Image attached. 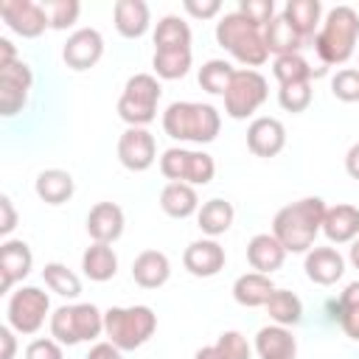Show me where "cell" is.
Wrapping results in <instances>:
<instances>
[{
  "label": "cell",
  "mask_w": 359,
  "mask_h": 359,
  "mask_svg": "<svg viewBox=\"0 0 359 359\" xmlns=\"http://www.w3.org/2000/svg\"><path fill=\"white\" fill-rule=\"evenodd\" d=\"M104 334V311L93 303H73L59 306L50 314V337L62 345H79L90 342Z\"/></svg>",
  "instance_id": "obj_6"
},
{
  "label": "cell",
  "mask_w": 359,
  "mask_h": 359,
  "mask_svg": "<svg viewBox=\"0 0 359 359\" xmlns=\"http://www.w3.org/2000/svg\"><path fill=\"white\" fill-rule=\"evenodd\" d=\"M311 81H294V84H280L278 90V104L286 112H303L311 104Z\"/></svg>",
  "instance_id": "obj_40"
},
{
  "label": "cell",
  "mask_w": 359,
  "mask_h": 359,
  "mask_svg": "<svg viewBox=\"0 0 359 359\" xmlns=\"http://www.w3.org/2000/svg\"><path fill=\"white\" fill-rule=\"evenodd\" d=\"M323 233L331 244H351L353 238H359V208L348 202L325 208Z\"/></svg>",
  "instance_id": "obj_20"
},
{
  "label": "cell",
  "mask_w": 359,
  "mask_h": 359,
  "mask_svg": "<svg viewBox=\"0 0 359 359\" xmlns=\"http://www.w3.org/2000/svg\"><path fill=\"white\" fill-rule=\"evenodd\" d=\"M233 219H236L233 205H230L227 199H219V196H216V199H208V202L199 208V213H196V224H199V230H202L208 238L224 236V233L230 230Z\"/></svg>",
  "instance_id": "obj_31"
},
{
  "label": "cell",
  "mask_w": 359,
  "mask_h": 359,
  "mask_svg": "<svg viewBox=\"0 0 359 359\" xmlns=\"http://www.w3.org/2000/svg\"><path fill=\"white\" fill-rule=\"evenodd\" d=\"M216 42L244 67L255 70L269 59L266 42H264V28L250 22L244 14L230 11L216 22Z\"/></svg>",
  "instance_id": "obj_4"
},
{
  "label": "cell",
  "mask_w": 359,
  "mask_h": 359,
  "mask_svg": "<svg viewBox=\"0 0 359 359\" xmlns=\"http://www.w3.org/2000/svg\"><path fill=\"white\" fill-rule=\"evenodd\" d=\"M359 42V14L351 6H334L314 36V50L323 65H345Z\"/></svg>",
  "instance_id": "obj_3"
},
{
  "label": "cell",
  "mask_w": 359,
  "mask_h": 359,
  "mask_svg": "<svg viewBox=\"0 0 359 359\" xmlns=\"http://www.w3.org/2000/svg\"><path fill=\"white\" fill-rule=\"evenodd\" d=\"M266 314H269V320L275 323V325H283V328H292V325H297L300 320H303V303H300V297L294 294V292H289V289H275L272 294H269V300H266Z\"/></svg>",
  "instance_id": "obj_33"
},
{
  "label": "cell",
  "mask_w": 359,
  "mask_h": 359,
  "mask_svg": "<svg viewBox=\"0 0 359 359\" xmlns=\"http://www.w3.org/2000/svg\"><path fill=\"white\" fill-rule=\"evenodd\" d=\"M42 6L48 11V22H50L53 31H67L81 14V3L79 0H45Z\"/></svg>",
  "instance_id": "obj_39"
},
{
  "label": "cell",
  "mask_w": 359,
  "mask_h": 359,
  "mask_svg": "<svg viewBox=\"0 0 359 359\" xmlns=\"http://www.w3.org/2000/svg\"><path fill=\"white\" fill-rule=\"evenodd\" d=\"M87 233L98 244H112L123 233V210L115 202H98L87 213Z\"/></svg>",
  "instance_id": "obj_19"
},
{
  "label": "cell",
  "mask_w": 359,
  "mask_h": 359,
  "mask_svg": "<svg viewBox=\"0 0 359 359\" xmlns=\"http://www.w3.org/2000/svg\"><path fill=\"white\" fill-rule=\"evenodd\" d=\"M236 76V67L224 59H208L202 67H199V87L210 95H224L230 81Z\"/></svg>",
  "instance_id": "obj_37"
},
{
  "label": "cell",
  "mask_w": 359,
  "mask_h": 359,
  "mask_svg": "<svg viewBox=\"0 0 359 359\" xmlns=\"http://www.w3.org/2000/svg\"><path fill=\"white\" fill-rule=\"evenodd\" d=\"M171 278V261L160 250H143L132 261V280L140 289H160Z\"/></svg>",
  "instance_id": "obj_22"
},
{
  "label": "cell",
  "mask_w": 359,
  "mask_h": 359,
  "mask_svg": "<svg viewBox=\"0 0 359 359\" xmlns=\"http://www.w3.org/2000/svg\"><path fill=\"white\" fill-rule=\"evenodd\" d=\"M264 42H266V50L275 53V56H286V53H300V48L306 45V39L297 34V28L280 14L272 17V22L264 28Z\"/></svg>",
  "instance_id": "obj_26"
},
{
  "label": "cell",
  "mask_w": 359,
  "mask_h": 359,
  "mask_svg": "<svg viewBox=\"0 0 359 359\" xmlns=\"http://www.w3.org/2000/svg\"><path fill=\"white\" fill-rule=\"evenodd\" d=\"M0 17L22 39H34L45 28H50L45 6L42 3H34V0H3L0 3Z\"/></svg>",
  "instance_id": "obj_13"
},
{
  "label": "cell",
  "mask_w": 359,
  "mask_h": 359,
  "mask_svg": "<svg viewBox=\"0 0 359 359\" xmlns=\"http://www.w3.org/2000/svg\"><path fill=\"white\" fill-rule=\"evenodd\" d=\"M34 191L45 205H62L73 196L76 182H73L70 171H65V168H45V171H39Z\"/></svg>",
  "instance_id": "obj_29"
},
{
  "label": "cell",
  "mask_w": 359,
  "mask_h": 359,
  "mask_svg": "<svg viewBox=\"0 0 359 359\" xmlns=\"http://www.w3.org/2000/svg\"><path fill=\"white\" fill-rule=\"evenodd\" d=\"M81 269H84V275H87L90 280H95V283L112 280L115 272H118V255H115V250H112L109 244L93 241V244L84 250V255H81Z\"/></svg>",
  "instance_id": "obj_30"
},
{
  "label": "cell",
  "mask_w": 359,
  "mask_h": 359,
  "mask_svg": "<svg viewBox=\"0 0 359 359\" xmlns=\"http://www.w3.org/2000/svg\"><path fill=\"white\" fill-rule=\"evenodd\" d=\"M160 208L165 216L171 219H188L194 213H199V196L196 188L188 182H168L160 191Z\"/></svg>",
  "instance_id": "obj_27"
},
{
  "label": "cell",
  "mask_w": 359,
  "mask_h": 359,
  "mask_svg": "<svg viewBox=\"0 0 359 359\" xmlns=\"http://www.w3.org/2000/svg\"><path fill=\"white\" fill-rule=\"evenodd\" d=\"M160 174L171 182H188V185H208L216 174V163L208 151H194L182 146H171L160 157Z\"/></svg>",
  "instance_id": "obj_8"
},
{
  "label": "cell",
  "mask_w": 359,
  "mask_h": 359,
  "mask_svg": "<svg viewBox=\"0 0 359 359\" xmlns=\"http://www.w3.org/2000/svg\"><path fill=\"white\" fill-rule=\"evenodd\" d=\"M337 323L345 331V337L359 342V280L348 283L345 292L337 300Z\"/></svg>",
  "instance_id": "obj_34"
},
{
  "label": "cell",
  "mask_w": 359,
  "mask_h": 359,
  "mask_svg": "<svg viewBox=\"0 0 359 359\" xmlns=\"http://www.w3.org/2000/svg\"><path fill=\"white\" fill-rule=\"evenodd\" d=\"M325 202L320 196H303L292 205H283L272 219V236L283 244L286 252H309L317 233H323Z\"/></svg>",
  "instance_id": "obj_1"
},
{
  "label": "cell",
  "mask_w": 359,
  "mask_h": 359,
  "mask_svg": "<svg viewBox=\"0 0 359 359\" xmlns=\"http://www.w3.org/2000/svg\"><path fill=\"white\" fill-rule=\"evenodd\" d=\"M31 266H34V252H31V247L25 241L6 238L0 244V280H3V292H11L14 283L28 278Z\"/></svg>",
  "instance_id": "obj_17"
},
{
  "label": "cell",
  "mask_w": 359,
  "mask_h": 359,
  "mask_svg": "<svg viewBox=\"0 0 359 359\" xmlns=\"http://www.w3.org/2000/svg\"><path fill=\"white\" fill-rule=\"evenodd\" d=\"M213 351L219 359H250L252 348L241 331H222L219 339L213 342Z\"/></svg>",
  "instance_id": "obj_41"
},
{
  "label": "cell",
  "mask_w": 359,
  "mask_h": 359,
  "mask_svg": "<svg viewBox=\"0 0 359 359\" xmlns=\"http://www.w3.org/2000/svg\"><path fill=\"white\" fill-rule=\"evenodd\" d=\"M331 93H334V98H339L345 104H356L359 101V70L356 67L337 70V76L331 79Z\"/></svg>",
  "instance_id": "obj_42"
},
{
  "label": "cell",
  "mask_w": 359,
  "mask_h": 359,
  "mask_svg": "<svg viewBox=\"0 0 359 359\" xmlns=\"http://www.w3.org/2000/svg\"><path fill=\"white\" fill-rule=\"evenodd\" d=\"M247 261L255 272L261 275H272L275 269L283 266L286 261V250L283 244L272 236V233H255L250 241H247Z\"/></svg>",
  "instance_id": "obj_21"
},
{
  "label": "cell",
  "mask_w": 359,
  "mask_h": 359,
  "mask_svg": "<svg viewBox=\"0 0 359 359\" xmlns=\"http://www.w3.org/2000/svg\"><path fill=\"white\" fill-rule=\"evenodd\" d=\"M84 359H123V351L115 348L112 342H95Z\"/></svg>",
  "instance_id": "obj_47"
},
{
  "label": "cell",
  "mask_w": 359,
  "mask_h": 359,
  "mask_svg": "<svg viewBox=\"0 0 359 359\" xmlns=\"http://www.w3.org/2000/svg\"><path fill=\"white\" fill-rule=\"evenodd\" d=\"M31 84H34V73L22 59L0 65V112L6 118L22 112V107L28 104Z\"/></svg>",
  "instance_id": "obj_11"
},
{
  "label": "cell",
  "mask_w": 359,
  "mask_h": 359,
  "mask_svg": "<svg viewBox=\"0 0 359 359\" xmlns=\"http://www.w3.org/2000/svg\"><path fill=\"white\" fill-rule=\"evenodd\" d=\"M272 76L278 79V84H294V81H311V76H323V73L314 70L300 53H286V56H275Z\"/></svg>",
  "instance_id": "obj_36"
},
{
  "label": "cell",
  "mask_w": 359,
  "mask_h": 359,
  "mask_svg": "<svg viewBox=\"0 0 359 359\" xmlns=\"http://www.w3.org/2000/svg\"><path fill=\"white\" fill-rule=\"evenodd\" d=\"M275 292V283H272V275H261V272H244L236 278L233 283V297L238 306L244 309H258V306H266L269 294Z\"/></svg>",
  "instance_id": "obj_25"
},
{
  "label": "cell",
  "mask_w": 359,
  "mask_h": 359,
  "mask_svg": "<svg viewBox=\"0 0 359 359\" xmlns=\"http://www.w3.org/2000/svg\"><path fill=\"white\" fill-rule=\"evenodd\" d=\"M118 160L123 168H129L135 174L149 171L157 160L154 135L146 126H126L123 135L118 137Z\"/></svg>",
  "instance_id": "obj_12"
},
{
  "label": "cell",
  "mask_w": 359,
  "mask_h": 359,
  "mask_svg": "<svg viewBox=\"0 0 359 359\" xmlns=\"http://www.w3.org/2000/svg\"><path fill=\"white\" fill-rule=\"evenodd\" d=\"M101 56H104V36L95 28L73 31L62 48V59L70 70H90Z\"/></svg>",
  "instance_id": "obj_14"
},
{
  "label": "cell",
  "mask_w": 359,
  "mask_h": 359,
  "mask_svg": "<svg viewBox=\"0 0 359 359\" xmlns=\"http://www.w3.org/2000/svg\"><path fill=\"white\" fill-rule=\"evenodd\" d=\"M14 59H17V50H14V45H11V39L0 36V65H8V62H14Z\"/></svg>",
  "instance_id": "obj_50"
},
{
  "label": "cell",
  "mask_w": 359,
  "mask_h": 359,
  "mask_svg": "<svg viewBox=\"0 0 359 359\" xmlns=\"http://www.w3.org/2000/svg\"><path fill=\"white\" fill-rule=\"evenodd\" d=\"M348 258H351L353 269H359V238H353V241H351V252H348Z\"/></svg>",
  "instance_id": "obj_52"
},
{
  "label": "cell",
  "mask_w": 359,
  "mask_h": 359,
  "mask_svg": "<svg viewBox=\"0 0 359 359\" xmlns=\"http://www.w3.org/2000/svg\"><path fill=\"white\" fill-rule=\"evenodd\" d=\"M182 8L196 20H210V17H216L222 11V3L219 0H185Z\"/></svg>",
  "instance_id": "obj_45"
},
{
  "label": "cell",
  "mask_w": 359,
  "mask_h": 359,
  "mask_svg": "<svg viewBox=\"0 0 359 359\" xmlns=\"http://www.w3.org/2000/svg\"><path fill=\"white\" fill-rule=\"evenodd\" d=\"M255 353L261 359H294L297 356V339L283 325H264L255 334Z\"/></svg>",
  "instance_id": "obj_24"
},
{
  "label": "cell",
  "mask_w": 359,
  "mask_h": 359,
  "mask_svg": "<svg viewBox=\"0 0 359 359\" xmlns=\"http://www.w3.org/2000/svg\"><path fill=\"white\" fill-rule=\"evenodd\" d=\"M238 14H244L250 22H255L258 28H266L275 17V3L272 0H238Z\"/></svg>",
  "instance_id": "obj_43"
},
{
  "label": "cell",
  "mask_w": 359,
  "mask_h": 359,
  "mask_svg": "<svg viewBox=\"0 0 359 359\" xmlns=\"http://www.w3.org/2000/svg\"><path fill=\"white\" fill-rule=\"evenodd\" d=\"M345 171H348V177L359 180V143H353L348 149V154H345Z\"/></svg>",
  "instance_id": "obj_49"
},
{
  "label": "cell",
  "mask_w": 359,
  "mask_h": 359,
  "mask_svg": "<svg viewBox=\"0 0 359 359\" xmlns=\"http://www.w3.org/2000/svg\"><path fill=\"white\" fill-rule=\"evenodd\" d=\"M222 129V115L213 104L174 101L163 112V132L180 143H210Z\"/></svg>",
  "instance_id": "obj_2"
},
{
  "label": "cell",
  "mask_w": 359,
  "mask_h": 359,
  "mask_svg": "<svg viewBox=\"0 0 359 359\" xmlns=\"http://www.w3.org/2000/svg\"><path fill=\"white\" fill-rule=\"evenodd\" d=\"M224 247L216 238H199L191 241L182 252V266L194 275V278H213L224 269Z\"/></svg>",
  "instance_id": "obj_15"
},
{
  "label": "cell",
  "mask_w": 359,
  "mask_h": 359,
  "mask_svg": "<svg viewBox=\"0 0 359 359\" xmlns=\"http://www.w3.org/2000/svg\"><path fill=\"white\" fill-rule=\"evenodd\" d=\"M191 59H194L191 48H182V50H154L151 67H154L157 79L174 81V79H182L191 70Z\"/></svg>",
  "instance_id": "obj_35"
},
{
  "label": "cell",
  "mask_w": 359,
  "mask_h": 359,
  "mask_svg": "<svg viewBox=\"0 0 359 359\" xmlns=\"http://www.w3.org/2000/svg\"><path fill=\"white\" fill-rule=\"evenodd\" d=\"M157 331V314L149 306H112L104 311V334L121 351H135Z\"/></svg>",
  "instance_id": "obj_5"
},
{
  "label": "cell",
  "mask_w": 359,
  "mask_h": 359,
  "mask_svg": "<svg viewBox=\"0 0 359 359\" xmlns=\"http://www.w3.org/2000/svg\"><path fill=\"white\" fill-rule=\"evenodd\" d=\"M42 280H45V286H48L50 292H56V294H62V297H70V300H73V297L81 294V280H79V275H76L73 269H67L65 264H59V261L45 264Z\"/></svg>",
  "instance_id": "obj_38"
},
{
  "label": "cell",
  "mask_w": 359,
  "mask_h": 359,
  "mask_svg": "<svg viewBox=\"0 0 359 359\" xmlns=\"http://www.w3.org/2000/svg\"><path fill=\"white\" fill-rule=\"evenodd\" d=\"M182 48H191V25L177 14L160 17L154 28V50H182Z\"/></svg>",
  "instance_id": "obj_32"
},
{
  "label": "cell",
  "mask_w": 359,
  "mask_h": 359,
  "mask_svg": "<svg viewBox=\"0 0 359 359\" xmlns=\"http://www.w3.org/2000/svg\"><path fill=\"white\" fill-rule=\"evenodd\" d=\"M283 146H286V126L278 118L261 115V118L250 121V126H247V149L255 157H275V154L283 151Z\"/></svg>",
  "instance_id": "obj_16"
},
{
  "label": "cell",
  "mask_w": 359,
  "mask_h": 359,
  "mask_svg": "<svg viewBox=\"0 0 359 359\" xmlns=\"http://www.w3.org/2000/svg\"><path fill=\"white\" fill-rule=\"evenodd\" d=\"M25 359H65V353H62V342H56L53 337L31 339L28 348H25Z\"/></svg>",
  "instance_id": "obj_44"
},
{
  "label": "cell",
  "mask_w": 359,
  "mask_h": 359,
  "mask_svg": "<svg viewBox=\"0 0 359 359\" xmlns=\"http://www.w3.org/2000/svg\"><path fill=\"white\" fill-rule=\"evenodd\" d=\"M163 95V87L157 76L151 73H135L123 84V93L118 98V115L129 126H146L157 118V101Z\"/></svg>",
  "instance_id": "obj_7"
},
{
  "label": "cell",
  "mask_w": 359,
  "mask_h": 359,
  "mask_svg": "<svg viewBox=\"0 0 359 359\" xmlns=\"http://www.w3.org/2000/svg\"><path fill=\"white\" fill-rule=\"evenodd\" d=\"M266 95H269L266 79L258 70H250V67L236 70V76L224 93V112L233 121H244L266 101Z\"/></svg>",
  "instance_id": "obj_10"
},
{
  "label": "cell",
  "mask_w": 359,
  "mask_h": 359,
  "mask_svg": "<svg viewBox=\"0 0 359 359\" xmlns=\"http://www.w3.org/2000/svg\"><path fill=\"white\" fill-rule=\"evenodd\" d=\"M306 278L317 286H334L345 275V258L334 247H311L303 261Z\"/></svg>",
  "instance_id": "obj_18"
},
{
  "label": "cell",
  "mask_w": 359,
  "mask_h": 359,
  "mask_svg": "<svg viewBox=\"0 0 359 359\" xmlns=\"http://www.w3.org/2000/svg\"><path fill=\"white\" fill-rule=\"evenodd\" d=\"M112 20H115V31L121 36L137 39L149 31L151 11H149V3H143V0H118L112 8Z\"/></svg>",
  "instance_id": "obj_23"
},
{
  "label": "cell",
  "mask_w": 359,
  "mask_h": 359,
  "mask_svg": "<svg viewBox=\"0 0 359 359\" xmlns=\"http://www.w3.org/2000/svg\"><path fill=\"white\" fill-rule=\"evenodd\" d=\"M0 345H3L0 359H14L17 339H14V328H11V325H0Z\"/></svg>",
  "instance_id": "obj_48"
},
{
  "label": "cell",
  "mask_w": 359,
  "mask_h": 359,
  "mask_svg": "<svg viewBox=\"0 0 359 359\" xmlns=\"http://www.w3.org/2000/svg\"><path fill=\"white\" fill-rule=\"evenodd\" d=\"M283 17L297 28L306 42H314L320 22H323V3L320 0H289L283 6Z\"/></svg>",
  "instance_id": "obj_28"
},
{
  "label": "cell",
  "mask_w": 359,
  "mask_h": 359,
  "mask_svg": "<svg viewBox=\"0 0 359 359\" xmlns=\"http://www.w3.org/2000/svg\"><path fill=\"white\" fill-rule=\"evenodd\" d=\"M194 359H219V356H216L213 345H205V348H199V351L194 353Z\"/></svg>",
  "instance_id": "obj_51"
},
{
  "label": "cell",
  "mask_w": 359,
  "mask_h": 359,
  "mask_svg": "<svg viewBox=\"0 0 359 359\" xmlns=\"http://www.w3.org/2000/svg\"><path fill=\"white\" fill-rule=\"evenodd\" d=\"M17 227V210H14V202L11 196H0V236H8L11 230Z\"/></svg>",
  "instance_id": "obj_46"
},
{
  "label": "cell",
  "mask_w": 359,
  "mask_h": 359,
  "mask_svg": "<svg viewBox=\"0 0 359 359\" xmlns=\"http://www.w3.org/2000/svg\"><path fill=\"white\" fill-rule=\"evenodd\" d=\"M48 311H50V300L39 286H20L17 292H11L8 306H6L8 325L25 337H31L42 328Z\"/></svg>",
  "instance_id": "obj_9"
}]
</instances>
